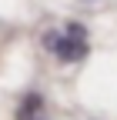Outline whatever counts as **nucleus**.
<instances>
[{
	"label": "nucleus",
	"instance_id": "nucleus-3",
	"mask_svg": "<svg viewBox=\"0 0 117 120\" xmlns=\"http://www.w3.org/2000/svg\"><path fill=\"white\" fill-rule=\"evenodd\" d=\"M34 120H40V117H34Z\"/></svg>",
	"mask_w": 117,
	"mask_h": 120
},
{
	"label": "nucleus",
	"instance_id": "nucleus-1",
	"mask_svg": "<svg viewBox=\"0 0 117 120\" xmlns=\"http://www.w3.org/2000/svg\"><path fill=\"white\" fill-rule=\"evenodd\" d=\"M43 50H50L54 57H60L64 64H80V60L87 57V27L70 20L67 23V34H60V30H47V34L40 37Z\"/></svg>",
	"mask_w": 117,
	"mask_h": 120
},
{
	"label": "nucleus",
	"instance_id": "nucleus-2",
	"mask_svg": "<svg viewBox=\"0 0 117 120\" xmlns=\"http://www.w3.org/2000/svg\"><path fill=\"white\" fill-rule=\"evenodd\" d=\"M40 107H43V97L40 94H27L20 100V107H17V120H34L40 113Z\"/></svg>",
	"mask_w": 117,
	"mask_h": 120
}]
</instances>
